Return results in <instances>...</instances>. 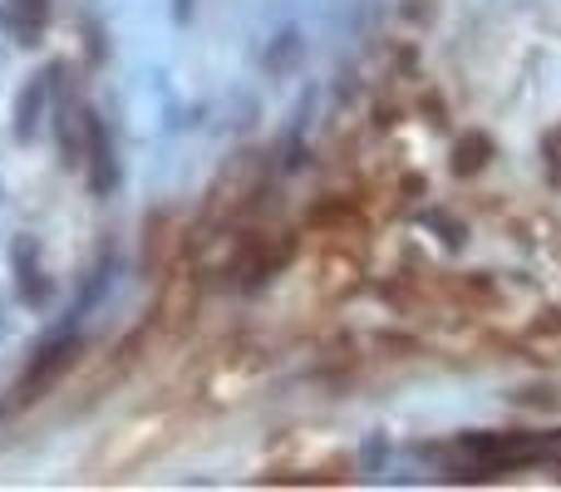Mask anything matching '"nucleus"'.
Wrapping results in <instances>:
<instances>
[{"instance_id":"1","label":"nucleus","mask_w":561,"mask_h":492,"mask_svg":"<svg viewBox=\"0 0 561 492\" xmlns=\"http://www.w3.org/2000/svg\"><path fill=\"white\" fill-rule=\"evenodd\" d=\"M463 454L473 458L478 478H493V473H513V468H527L537 458V448L517 434H473L463 438Z\"/></svg>"},{"instance_id":"2","label":"nucleus","mask_w":561,"mask_h":492,"mask_svg":"<svg viewBox=\"0 0 561 492\" xmlns=\"http://www.w3.org/2000/svg\"><path fill=\"white\" fill-rule=\"evenodd\" d=\"M483 153H488V138H468V148L458 144L454 168H458V173H478V168H483Z\"/></svg>"},{"instance_id":"3","label":"nucleus","mask_w":561,"mask_h":492,"mask_svg":"<svg viewBox=\"0 0 561 492\" xmlns=\"http://www.w3.org/2000/svg\"><path fill=\"white\" fill-rule=\"evenodd\" d=\"M542 163H547V178H552V183L561 187V124L542 138Z\"/></svg>"},{"instance_id":"4","label":"nucleus","mask_w":561,"mask_h":492,"mask_svg":"<svg viewBox=\"0 0 561 492\" xmlns=\"http://www.w3.org/2000/svg\"><path fill=\"white\" fill-rule=\"evenodd\" d=\"M65 359H69V340H59V350H55V369H65ZM45 365H49V359H45ZM45 365L30 369V394H25V399H35V389L45 385Z\"/></svg>"}]
</instances>
